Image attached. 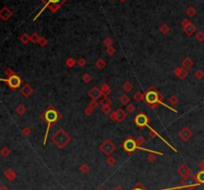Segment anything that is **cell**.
I'll use <instances>...</instances> for the list:
<instances>
[{"label":"cell","mask_w":204,"mask_h":190,"mask_svg":"<svg viewBox=\"0 0 204 190\" xmlns=\"http://www.w3.org/2000/svg\"><path fill=\"white\" fill-rule=\"evenodd\" d=\"M132 99H134V101H136V103H140V101H144V94H142V92H136L134 94V97H132Z\"/></svg>","instance_id":"21"},{"label":"cell","mask_w":204,"mask_h":190,"mask_svg":"<svg viewBox=\"0 0 204 190\" xmlns=\"http://www.w3.org/2000/svg\"><path fill=\"white\" fill-rule=\"evenodd\" d=\"M0 190H10L8 187H6V186H4V185H2L1 187H0Z\"/></svg>","instance_id":"53"},{"label":"cell","mask_w":204,"mask_h":190,"mask_svg":"<svg viewBox=\"0 0 204 190\" xmlns=\"http://www.w3.org/2000/svg\"><path fill=\"white\" fill-rule=\"evenodd\" d=\"M107 164L110 165V166L116 164V159H115V157H113L112 155H110V156H108V158H107Z\"/></svg>","instance_id":"37"},{"label":"cell","mask_w":204,"mask_h":190,"mask_svg":"<svg viewBox=\"0 0 204 190\" xmlns=\"http://www.w3.org/2000/svg\"><path fill=\"white\" fill-rule=\"evenodd\" d=\"M173 74H174V76L179 78L180 80H185L188 76V70H186L183 67H177L173 71Z\"/></svg>","instance_id":"11"},{"label":"cell","mask_w":204,"mask_h":190,"mask_svg":"<svg viewBox=\"0 0 204 190\" xmlns=\"http://www.w3.org/2000/svg\"><path fill=\"white\" fill-rule=\"evenodd\" d=\"M178 135H179L180 139L183 140V141H188V140L192 137L193 133H192V130L189 128V127L184 126L178 131Z\"/></svg>","instance_id":"10"},{"label":"cell","mask_w":204,"mask_h":190,"mask_svg":"<svg viewBox=\"0 0 204 190\" xmlns=\"http://www.w3.org/2000/svg\"><path fill=\"white\" fill-rule=\"evenodd\" d=\"M1 81L5 82V83L8 85V87H9L11 90H16L17 88L20 87L21 83H22L21 78L19 77L17 74L14 75V76H12V77H9L8 79H1Z\"/></svg>","instance_id":"6"},{"label":"cell","mask_w":204,"mask_h":190,"mask_svg":"<svg viewBox=\"0 0 204 190\" xmlns=\"http://www.w3.org/2000/svg\"><path fill=\"white\" fill-rule=\"evenodd\" d=\"M121 88H123V90L125 91V93H129L134 90V86H132V84L129 81H125Z\"/></svg>","instance_id":"23"},{"label":"cell","mask_w":204,"mask_h":190,"mask_svg":"<svg viewBox=\"0 0 204 190\" xmlns=\"http://www.w3.org/2000/svg\"><path fill=\"white\" fill-rule=\"evenodd\" d=\"M76 64H77V61H76V60L72 57L68 58V59L65 61V65H66L67 68H74Z\"/></svg>","instance_id":"24"},{"label":"cell","mask_w":204,"mask_h":190,"mask_svg":"<svg viewBox=\"0 0 204 190\" xmlns=\"http://www.w3.org/2000/svg\"><path fill=\"white\" fill-rule=\"evenodd\" d=\"M198 184H200V183L198 182L196 176H194L193 174H190L189 176H187V177H185V178H182V180H181L182 187H187V188L193 189Z\"/></svg>","instance_id":"7"},{"label":"cell","mask_w":204,"mask_h":190,"mask_svg":"<svg viewBox=\"0 0 204 190\" xmlns=\"http://www.w3.org/2000/svg\"><path fill=\"white\" fill-rule=\"evenodd\" d=\"M104 44L106 45L107 47H112V44H113V40L110 38H107L106 40H104Z\"/></svg>","instance_id":"47"},{"label":"cell","mask_w":204,"mask_h":190,"mask_svg":"<svg viewBox=\"0 0 204 190\" xmlns=\"http://www.w3.org/2000/svg\"><path fill=\"white\" fill-rule=\"evenodd\" d=\"M107 54L110 56H113L116 54V49L114 48V47H108L107 48Z\"/></svg>","instance_id":"44"},{"label":"cell","mask_w":204,"mask_h":190,"mask_svg":"<svg viewBox=\"0 0 204 190\" xmlns=\"http://www.w3.org/2000/svg\"><path fill=\"white\" fill-rule=\"evenodd\" d=\"M131 190H145V189H144V187H142L140 184H138L136 187H134V188H132Z\"/></svg>","instance_id":"51"},{"label":"cell","mask_w":204,"mask_h":190,"mask_svg":"<svg viewBox=\"0 0 204 190\" xmlns=\"http://www.w3.org/2000/svg\"><path fill=\"white\" fill-rule=\"evenodd\" d=\"M148 122H149L148 116H147L145 114H142V113L138 114V116H136V118H134V120H132V122H134V124H136L138 127H140V128L148 126Z\"/></svg>","instance_id":"8"},{"label":"cell","mask_w":204,"mask_h":190,"mask_svg":"<svg viewBox=\"0 0 204 190\" xmlns=\"http://www.w3.org/2000/svg\"><path fill=\"white\" fill-rule=\"evenodd\" d=\"M168 101H169V103H171L172 105H177V103H178L179 100H178V98H177L176 96H174V95H173V96H171L170 98H169Z\"/></svg>","instance_id":"34"},{"label":"cell","mask_w":204,"mask_h":190,"mask_svg":"<svg viewBox=\"0 0 204 190\" xmlns=\"http://www.w3.org/2000/svg\"><path fill=\"white\" fill-rule=\"evenodd\" d=\"M10 153H11V151H10V149L7 147V146H3V147H2V149H1V151H0V154H1V156L5 157V158L9 156Z\"/></svg>","instance_id":"27"},{"label":"cell","mask_w":204,"mask_h":190,"mask_svg":"<svg viewBox=\"0 0 204 190\" xmlns=\"http://www.w3.org/2000/svg\"><path fill=\"white\" fill-rule=\"evenodd\" d=\"M101 92L104 97H108V95L112 93V90H110V86H108L107 83H103L101 86Z\"/></svg>","instance_id":"19"},{"label":"cell","mask_w":204,"mask_h":190,"mask_svg":"<svg viewBox=\"0 0 204 190\" xmlns=\"http://www.w3.org/2000/svg\"><path fill=\"white\" fill-rule=\"evenodd\" d=\"M160 31H161L163 34H166V33H167V32H168V27H166L165 25L162 26V27L160 28Z\"/></svg>","instance_id":"49"},{"label":"cell","mask_w":204,"mask_h":190,"mask_svg":"<svg viewBox=\"0 0 204 190\" xmlns=\"http://www.w3.org/2000/svg\"><path fill=\"white\" fill-rule=\"evenodd\" d=\"M102 112L106 114H108L112 112V107H110V105H102Z\"/></svg>","instance_id":"35"},{"label":"cell","mask_w":204,"mask_h":190,"mask_svg":"<svg viewBox=\"0 0 204 190\" xmlns=\"http://www.w3.org/2000/svg\"><path fill=\"white\" fill-rule=\"evenodd\" d=\"M136 105H134V103H129V105H127V113L132 114V113H134V112H136Z\"/></svg>","instance_id":"33"},{"label":"cell","mask_w":204,"mask_h":190,"mask_svg":"<svg viewBox=\"0 0 204 190\" xmlns=\"http://www.w3.org/2000/svg\"><path fill=\"white\" fill-rule=\"evenodd\" d=\"M121 146H123V148L125 149V151L127 153H129V154H131V153L134 152L136 149H142V150H144V151H148L149 153H156V154L162 155L161 152H155V151H153V150H149V149H146V148H144V147L138 146V144H136V139H134L131 137H127V139L123 142Z\"/></svg>","instance_id":"4"},{"label":"cell","mask_w":204,"mask_h":190,"mask_svg":"<svg viewBox=\"0 0 204 190\" xmlns=\"http://www.w3.org/2000/svg\"><path fill=\"white\" fill-rule=\"evenodd\" d=\"M77 64L79 65V66L81 67V68H83V67L86 66L87 61H86V59H85V58H80V59L77 61Z\"/></svg>","instance_id":"41"},{"label":"cell","mask_w":204,"mask_h":190,"mask_svg":"<svg viewBox=\"0 0 204 190\" xmlns=\"http://www.w3.org/2000/svg\"><path fill=\"white\" fill-rule=\"evenodd\" d=\"M47 43H48V41H47L46 39H44V38H41L40 41H39V44H40V46H42V47L46 46Z\"/></svg>","instance_id":"48"},{"label":"cell","mask_w":204,"mask_h":190,"mask_svg":"<svg viewBox=\"0 0 204 190\" xmlns=\"http://www.w3.org/2000/svg\"><path fill=\"white\" fill-rule=\"evenodd\" d=\"M102 96H103V95H102L101 89H99L96 86L93 87L92 89L89 91V97H90L93 101H98Z\"/></svg>","instance_id":"13"},{"label":"cell","mask_w":204,"mask_h":190,"mask_svg":"<svg viewBox=\"0 0 204 190\" xmlns=\"http://www.w3.org/2000/svg\"><path fill=\"white\" fill-rule=\"evenodd\" d=\"M181 64H182V67H183V68H185L186 70H189V69H191L192 67L194 66V62H193L189 57H185V58H184V59L182 60Z\"/></svg>","instance_id":"17"},{"label":"cell","mask_w":204,"mask_h":190,"mask_svg":"<svg viewBox=\"0 0 204 190\" xmlns=\"http://www.w3.org/2000/svg\"><path fill=\"white\" fill-rule=\"evenodd\" d=\"M4 73H5V75H6V76H7L8 78H9V77H12V76H14V75H16V74H15V72L12 70L11 68H7V69H6V70H5V72H4Z\"/></svg>","instance_id":"38"},{"label":"cell","mask_w":204,"mask_h":190,"mask_svg":"<svg viewBox=\"0 0 204 190\" xmlns=\"http://www.w3.org/2000/svg\"><path fill=\"white\" fill-rule=\"evenodd\" d=\"M177 172H178L179 176H181L182 178H185V177H187V176H189L190 174H192L190 168L186 164H182L181 166H180V167L178 168V170H177Z\"/></svg>","instance_id":"14"},{"label":"cell","mask_w":204,"mask_h":190,"mask_svg":"<svg viewBox=\"0 0 204 190\" xmlns=\"http://www.w3.org/2000/svg\"><path fill=\"white\" fill-rule=\"evenodd\" d=\"M120 1H121V2H125V0H120Z\"/></svg>","instance_id":"57"},{"label":"cell","mask_w":204,"mask_h":190,"mask_svg":"<svg viewBox=\"0 0 204 190\" xmlns=\"http://www.w3.org/2000/svg\"><path fill=\"white\" fill-rule=\"evenodd\" d=\"M131 97H129L127 94H123L120 97V103H121L123 105H127L131 103Z\"/></svg>","instance_id":"20"},{"label":"cell","mask_w":204,"mask_h":190,"mask_svg":"<svg viewBox=\"0 0 204 190\" xmlns=\"http://www.w3.org/2000/svg\"><path fill=\"white\" fill-rule=\"evenodd\" d=\"M21 133H22L24 137H29V135L32 133V129L30 128V127H28V126H25V127H23L22 128Z\"/></svg>","instance_id":"32"},{"label":"cell","mask_w":204,"mask_h":190,"mask_svg":"<svg viewBox=\"0 0 204 190\" xmlns=\"http://www.w3.org/2000/svg\"><path fill=\"white\" fill-rule=\"evenodd\" d=\"M196 39H197V41H199V42H203L204 41V33L203 32H199V33L196 35Z\"/></svg>","instance_id":"46"},{"label":"cell","mask_w":204,"mask_h":190,"mask_svg":"<svg viewBox=\"0 0 204 190\" xmlns=\"http://www.w3.org/2000/svg\"><path fill=\"white\" fill-rule=\"evenodd\" d=\"M30 39H31V41H32L33 43H39V41H40L41 38L39 37V36L37 35L36 33H34L33 35H32L31 37H30Z\"/></svg>","instance_id":"43"},{"label":"cell","mask_w":204,"mask_h":190,"mask_svg":"<svg viewBox=\"0 0 204 190\" xmlns=\"http://www.w3.org/2000/svg\"><path fill=\"white\" fill-rule=\"evenodd\" d=\"M20 41L23 43V44H27L29 41H31V39H30V37H28V35H26L25 34V35H22L20 37Z\"/></svg>","instance_id":"40"},{"label":"cell","mask_w":204,"mask_h":190,"mask_svg":"<svg viewBox=\"0 0 204 190\" xmlns=\"http://www.w3.org/2000/svg\"><path fill=\"white\" fill-rule=\"evenodd\" d=\"M95 66H96L99 70H104V69L107 67V63H106V61L104 59H99L95 62Z\"/></svg>","instance_id":"22"},{"label":"cell","mask_w":204,"mask_h":190,"mask_svg":"<svg viewBox=\"0 0 204 190\" xmlns=\"http://www.w3.org/2000/svg\"><path fill=\"white\" fill-rule=\"evenodd\" d=\"M136 144H138V146H140V145H142V144H144L145 139L144 137H138L136 139Z\"/></svg>","instance_id":"36"},{"label":"cell","mask_w":204,"mask_h":190,"mask_svg":"<svg viewBox=\"0 0 204 190\" xmlns=\"http://www.w3.org/2000/svg\"><path fill=\"white\" fill-rule=\"evenodd\" d=\"M79 170H80V172H82L83 174H87L89 171H90V166H89L88 164H82V165H80V167H79Z\"/></svg>","instance_id":"31"},{"label":"cell","mask_w":204,"mask_h":190,"mask_svg":"<svg viewBox=\"0 0 204 190\" xmlns=\"http://www.w3.org/2000/svg\"><path fill=\"white\" fill-rule=\"evenodd\" d=\"M144 101L149 108H151L152 110H155L157 107H159L160 105H164L165 108H167L168 110H171L174 113H177L176 110L172 109L171 107H169L166 103H163V97L161 96L159 92L155 89V87H149L148 90L144 93Z\"/></svg>","instance_id":"1"},{"label":"cell","mask_w":204,"mask_h":190,"mask_svg":"<svg viewBox=\"0 0 204 190\" xmlns=\"http://www.w3.org/2000/svg\"><path fill=\"white\" fill-rule=\"evenodd\" d=\"M187 13L190 15V16H192V15L195 14V10L193 9V7H189V9L187 10Z\"/></svg>","instance_id":"50"},{"label":"cell","mask_w":204,"mask_h":190,"mask_svg":"<svg viewBox=\"0 0 204 190\" xmlns=\"http://www.w3.org/2000/svg\"><path fill=\"white\" fill-rule=\"evenodd\" d=\"M25 112H26V108H25V105H18L16 107V109H15V113H16L17 114H19V116H22Z\"/></svg>","instance_id":"26"},{"label":"cell","mask_w":204,"mask_h":190,"mask_svg":"<svg viewBox=\"0 0 204 190\" xmlns=\"http://www.w3.org/2000/svg\"><path fill=\"white\" fill-rule=\"evenodd\" d=\"M110 120H114V122L121 124V122H123V120L127 118V114H125V112L123 111V110L119 109L115 112H112V114H110Z\"/></svg>","instance_id":"9"},{"label":"cell","mask_w":204,"mask_h":190,"mask_svg":"<svg viewBox=\"0 0 204 190\" xmlns=\"http://www.w3.org/2000/svg\"><path fill=\"white\" fill-rule=\"evenodd\" d=\"M169 190H182V186L181 187H174V188H170Z\"/></svg>","instance_id":"54"},{"label":"cell","mask_w":204,"mask_h":190,"mask_svg":"<svg viewBox=\"0 0 204 190\" xmlns=\"http://www.w3.org/2000/svg\"><path fill=\"white\" fill-rule=\"evenodd\" d=\"M182 25H183V29L184 31H185L186 35L188 36H191L193 34V32L195 31V27L193 26L191 23L187 22V21H184V22H182Z\"/></svg>","instance_id":"16"},{"label":"cell","mask_w":204,"mask_h":190,"mask_svg":"<svg viewBox=\"0 0 204 190\" xmlns=\"http://www.w3.org/2000/svg\"><path fill=\"white\" fill-rule=\"evenodd\" d=\"M20 93H21V95H22L24 98L26 99H28L30 96H31L32 94L34 93V89L31 87V86L29 85L28 83H26L23 85V87L21 88V90H20Z\"/></svg>","instance_id":"12"},{"label":"cell","mask_w":204,"mask_h":190,"mask_svg":"<svg viewBox=\"0 0 204 190\" xmlns=\"http://www.w3.org/2000/svg\"><path fill=\"white\" fill-rule=\"evenodd\" d=\"M100 105H101V107L102 105H110V107H112L113 101H112V100H110L108 97H104V98L101 100V101H100Z\"/></svg>","instance_id":"25"},{"label":"cell","mask_w":204,"mask_h":190,"mask_svg":"<svg viewBox=\"0 0 204 190\" xmlns=\"http://www.w3.org/2000/svg\"><path fill=\"white\" fill-rule=\"evenodd\" d=\"M114 190H125V189H123V187H121V186H117V187H116V188H115Z\"/></svg>","instance_id":"55"},{"label":"cell","mask_w":204,"mask_h":190,"mask_svg":"<svg viewBox=\"0 0 204 190\" xmlns=\"http://www.w3.org/2000/svg\"><path fill=\"white\" fill-rule=\"evenodd\" d=\"M52 141L53 143L57 146L59 149H63L64 147H66L67 145L69 144V142L72 140V137L68 135L66 130L64 128H59L55 133L54 135L52 137Z\"/></svg>","instance_id":"3"},{"label":"cell","mask_w":204,"mask_h":190,"mask_svg":"<svg viewBox=\"0 0 204 190\" xmlns=\"http://www.w3.org/2000/svg\"><path fill=\"white\" fill-rule=\"evenodd\" d=\"M0 16H1L2 20L6 21V20H8V19H9L10 17L12 16V12L10 11V10L8 9L7 7H4L3 9L1 10V12H0Z\"/></svg>","instance_id":"18"},{"label":"cell","mask_w":204,"mask_h":190,"mask_svg":"<svg viewBox=\"0 0 204 190\" xmlns=\"http://www.w3.org/2000/svg\"><path fill=\"white\" fill-rule=\"evenodd\" d=\"M147 160H148L149 162H155V161L156 160L155 155L153 154V153H149V154L147 155Z\"/></svg>","instance_id":"45"},{"label":"cell","mask_w":204,"mask_h":190,"mask_svg":"<svg viewBox=\"0 0 204 190\" xmlns=\"http://www.w3.org/2000/svg\"><path fill=\"white\" fill-rule=\"evenodd\" d=\"M98 190H105V189H104V188H99Z\"/></svg>","instance_id":"56"},{"label":"cell","mask_w":204,"mask_h":190,"mask_svg":"<svg viewBox=\"0 0 204 190\" xmlns=\"http://www.w3.org/2000/svg\"><path fill=\"white\" fill-rule=\"evenodd\" d=\"M94 111H95L94 109H92V108L88 105V107L85 109V114H86L87 116H92V114H94Z\"/></svg>","instance_id":"42"},{"label":"cell","mask_w":204,"mask_h":190,"mask_svg":"<svg viewBox=\"0 0 204 190\" xmlns=\"http://www.w3.org/2000/svg\"><path fill=\"white\" fill-rule=\"evenodd\" d=\"M3 174H4V176H5V177L7 178L9 181H14L15 179H16V177H17L16 172H15L14 170L12 169V168H6V169L4 170Z\"/></svg>","instance_id":"15"},{"label":"cell","mask_w":204,"mask_h":190,"mask_svg":"<svg viewBox=\"0 0 204 190\" xmlns=\"http://www.w3.org/2000/svg\"><path fill=\"white\" fill-rule=\"evenodd\" d=\"M61 0H48V4H59Z\"/></svg>","instance_id":"52"},{"label":"cell","mask_w":204,"mask_h":190,"mask_svg":"<svg viewBox=\"0 0 204 190\" xmlns=\"http://www.w3.org/2000/svg\"><path fill=\"white\" fill-rule=\"evenodd\" d=\"M194 78L198 81H201L204 78V72L202 70H197L196 72L194 73Z\"/></svg>","instance_id":"30"},{"label":"cell","mask_w":204,"mask_h":190,"mask_svg":"<svg viewBox=\"0 0 204 190\" xmlns=\"http://www.w3.org/2000/svg\"><path fill=\"white\" fill-rule=\"evenodd\" d=\"M196 178H197V180H198V182L200 183V184H204V170L201 169L200 171L197 173V175H196Z\"/></svg>","instance_id":"28"},{"label":"cell","mask_w":204,"mask_h":190,"mask_svg":"<svg viewBox=\"0 0 204 190\" xmlns=\"http://www.w3.org/2000/svg\"><path fill=\"white\" fill-rule=\"evenodd\" d=\"M82 80H83L84 83L89 84V83H91V82L93 81V78L90 74H89V73H85V74L83 75V77H82Z\"/></svg>","instance_id":"29"},{"label":"cell","mask_w":204,"mask_h":190,"mask_svg":"<svg viewBox=\"0 0 204 190\" xmlns=\"http://www.w3.org/2000/svg\"><path fill=\"white\" fill-rule=\"evenodd\" d=\"M40 118H42L45 122H47V130L44 137V141H43V144H46L47 139H48V133L50 131V127L52 126L53 124H56L60 118H62V114H60V112H58L57 110L54 108V105H50L49 107L47 108L46 111L40 114Z\"/></svg>","instance_id":"2"},{"label":"cell","mask_w":204,"mask_h":190,"mask_svg":"<svg viewBox=\"0 0 204 190\" xmlns=\"http://www.w3.org/2000/svg\"><path fill=\"white\" fill-rule=\"evenodd\" d=\"M99 105H100V103H98V101H91L90 103H89V107H91L92 109H94V110H96L98 107H99Z\"/></svg>","instance_id":"39"},{"label":"cell","mask_w":204,"mask_h":190,"mask_svg":"<svg viewBox=\"0 0 204 190\" xmlns=\"http://www.w3.org/2000/svg\"><path fill=\"white\" fill-rule=\"evenodd\" d=\"M116 144L112 141L110 139H106L104 140L103 142L101 143V145L99 146V149L101 150L102 153L106 156H110L115 151H116Z\"/></svg>","instance_id":"5"}]
</instances>
